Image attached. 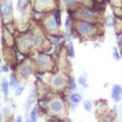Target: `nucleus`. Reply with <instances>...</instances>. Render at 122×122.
<instances>
[{"label": "nucleus", "mask_w": 122, "mask_h": 122, "mask_svg": "<svg viewBox=\"0 0 122 122\" xmlns=\"http://www.w3.org/2000/svg\"><path fill=\"white\" fill-rule=\"evenodd\" d=\"M114 30H115V33L122 32V18H115Z\"/></svg>", "instance_id": "nucleus-28"}, {"label": "nucleus", "mask_w": 122, "mask_h": 122, "mask_svg": "<svg viewBox=\"0 0 122 122\" xmlns=\"http://www.w3.org/2000/svg\"><path fill=\"white\" fill-rule=\"evenodd\" d=\"M0 15L5 20L6 24L11 23L12 18V6L10 0H2L0 2Z\"/></svg>", "instance_id": "nucleus-10"}, {"label": "nucleus", "mask_w": 122, "mask_h": 122, "mask_svg": "<svg viewBox=\"0 0 122 122\" xmlns=\"http://www.w3.org/2000/svg\"><path fill=\"white\" fill-rule=\"evenodd\" d=\"M115 116H116L115 113H113L112 111H108L102 115H100L98 119H99V122H114Z\"/></svg>", "instance_id": "nucleus-15"}, {"label": "nucleus", "mask_w": 122, "mask_h": 122, "mask_svg": "<svg viewBox=\"0 0 122 122\" xmlns=\"http://www.w3.org/2000/svg\"><path fill=\"white\" fill-rule=\"evenodd\" d=\"M66 122H73L71 118H69V117H66Z\"/></svg>", "instance_id": "nucleus-39"}, {"label": "nucleus", "mask_w": 122, "mask_h": 122, "mask_svg": "<svg viewBox=\"0 0 122 122\" xmlns=\"http://www.w3.org/2000/svg\"><path fill=\"white\" fill-rule=\"evenodd\" d=\"M36 71L54 72L55 60L51 53L38 51L35 58L33 59Z\"/></svg>", "instance_id": "nucleus-4"}, {"label": "nucleus", "mask_w": 122, "mask_h": 122, "mask_svg": "<svg viewBox=\"0 0 122 122\" xmlns=\"http://www.w3.org/2000/svg\"><path fill=\"white\" fill-rule=\"evenodd\" d=\"M112 10L115 18H122V7H112Z\"/></svg>", "instance_id": "nucleus-27"}, {"label": "nucleus", "mask_w": 122, "mask_h": 122, "mask_svg": "<svg viewBox=\"0 0 122 122\" xmlns=\"http://www.w3.org/2000/svg\"><path fill=\"white\" fill-rule=\"evenodd\" d=\"M10 112H11V110H10V108L9 107V106H5V107H3V109H2V114H3V116L4 117H9L10 115Z\"/></svg>", "instance_id": "nucleus-33"}, {"label": "nucleus", "mask_w": 122, "mask_h": 122, "mask_svg": "<svg viewBox=\"0 0 122 122\" xmlns=\"http://www.w3.org/2000/svg\"><path fill=\"white\" fill-rule=\"evenodd\" d=\"M66 50H67V53H68L69 58L73 59L75 57V50H74V44H73L72 40L66 44Z\"/></svg>", "instance_id": "nucleus-22"}, {"label": "nucleus", "mask_w": 122, "mask_h": 122, "mask_svg": "<svg viewBox=\"0 0 122 122\" xmlns=\"http://www.w3.org/2000/svg\"><path fill=\"white\" fill-rule=\"evenodd\" d=\"M52 14H53L54 18L57 20V22L62 25V10L60 8H58L52 11Z\"/></svg>", "instance_id": "nucleus-25"}, {"label": "nucleus", "mask_w": 122, "mask_h": 122, "mask_svg": "<svg viewBox=\"0 0 122 122\" xmlns=\"http://www.w3.org/2000/svg\"><path fill=\"white\" fill-rule=\"evenodd\" d=\"M30 5V0H18L17 1V10L18 11H25Z\"/></svg>", "instance_id": "nucleus-24"}, {"label": "nucleus", "mask_w": 122, "mask_h": 122, "mask_svg": "<svg viewBox=\"0 0 122 122\" xmlns=\"http://www.w3.org/2000/svg\"><path fill=\"white\" fill-rule=\"evenodd\" d=\"M118 111H119V107H118V105H117L116 103H114L113 106H112V112L113 113L117 114V113H118Z\"/></svg>", "instance_id": "nucleus-35"}, {"label": "nucleus", "mask_w": 122, "mask_h": 122, "mask_svg": "<svg viewBox=\"0 0 122 122\" xmlns=\"http://www.w3.org/2000/svg\"><path fill=\"white\" fill-rule=\"evenodd\" d=\"M29 122H30V120H29Z\"/></svg>", "instance_id": "nucleus-42"}, {"label": "nucleus", "mask_w": 122, "mask_h": 122, "mask_svg": "<svg viewBox=\"0 0 122 122\" xmlns=\"http://www.w3.org/2000/svg\"><path fill=\"white\" fill-rule=\"evenodd\" d=\"M79 6H86V7H93L94 2L93 0H77Z\"/></svg>", "instance_id": "nucleus-30"}, {"label": "nucleus", "mask_w": 122, "mask_h": 122, "mask_svg": "<svg viewBox=\"0 0 122 122\" xmlns=\"http://www.w3.org/2000/svg\"><path fill=\"white\" fill-rule=\"evenodd\" d=\"M59 8L58 0H33V10L42 13L51 12Z\"/></svg>", "instance_id": "nucleus-8"}, {"label": "nucleus", "mask_w": 122, "mask_h": 122, "mask_svg": "<svg viewBox=\"0 0 122 122\" xmlns=\"http://www.w3.org/2000/svg\"><path fill=\"white\" fill-rule=\"evenodd\" d=\"M102 24L103 23H92L74 19L71 32L73 37H77L83 41L95 39L101 36L104 32Z\"/></svg>", "instance_id": "nucleus-1"}, {"label": "nucleus", "mask_w": 122, "mask_h": 122, "mask_svg": "<svg viewBox=\"0 0 122 122\" xmlns=\"http://www.w3.org/2000/svg\"><path fill=\"white\" fill-rule=\"evenodd\" d=\"M39 108L37 105L33 106L30 111V122H38V117H39Z\"/></svg>", "instance_id": "nucleus-18"}, {"label": "nucleus", "mask_w": 122, "mask_h": 122, "mask_svg": "<svg viewBox=\"0 0 122 122\" xmlns=\"http://www.w3.org/2000/svg\"><path fill=\"white\" fill-rule=\"evenodd\" d=\"M103 26L107 29H113L114 28V25H115V17L112 14L110 15H106L104 18H103Z\"/></svg>", "instance_id": "nucleus-16"}, {"label": "nucleus", "mask_w": 122, "mask_h": 122, "mask_svg": "<svg viewBox=\"0 0 122 122\" xmlns=\"http://www.w3.org/2000/svg\"><path fill=\"white\" fill-rule=\"evenodd\" d=\"M37 100H38V92H37L36 88H33L31 90V92H30L29 96L27 97V100H26V103H25V109H26V111H28L30 108H32L33 107V104L35 102H37Z\"/></svg>", "instance_id": "nucleus-12"}, {"label": "nucleus", "mask_w": 122, "mask_h": 122, "mask_svg": "<svg viewBox=\"0 0 122 122\" xmlns=\"http://www.w3.org/2000/svg\"><path fill=\"white\" fill-rule=\"evenodd\" d=\"M111 97L114 103H119L122 100V86L119 84H113L112 87Z\"/></svg>", "instance_id": "nucleus-11"}, {"label": "nucleus", "mask_w": 122, "mask_h": 122, "mask_svg": "<svg viewBox=\"0 0 122 122\" xmlns=\"http://www.w3.org/2000/svg\"><path fill=\"white\" fill-rule=\"evenodd\" d=\"M73 19L84 20L92 23H102L103 18L101 12L92 7L79 6L73 14Z\"/></svg>", "instance_id": "nucleus-3"}, {"label": "nucleus", "mask_w": 122, "mask_h": 122, "mask_svg": "<svg viewBox=\"0 0 122 122\" xmlns=\"http://www.w3.org/2000/svg\"><path fill=\"white\" fill-rule=\"evenodd\" d=\"M48 114L58 118H66L69 111V104L67 103L63 93H52L48 99Z\"/></svg>", "instance_id": "nucleus-2"}, {"label": "nucleus", "mask_w": 122, "mask_h": 122, "mask_svg": "<svg viewBox=\"0 0 122 122\" xmlns=\"http://www.w3.org/2000/svg\"><path fill=\"white\" fill-rule=\"evenodd\" d=\"M111 7H122V0H106Z\"/></svg>", "instance_id": "nucleus-31"}, {"label": "nucleus", "mask_w": 122, "mask_h": 122, "mask_svg": "<svg viewBox=\"0 0 122 122\" xmlns=\"http://www.w3.org/2000/svg\"><path fill=\"white\" fill-rule=\"evenodd\" d=\"M116 43H117L118 47L122 50V32L116 33Z\"/></svg>", "instance_id": "nucleus-34"}, {"label": "nucleus", "mask_w": 122, "mask_h": 122, "mask_svg": "<svg viewBox=\"0 0 122 122\" xmlns=\"http://www.w3.org/2000/svg\"><path fill=\"white\" fill-rule=\"evenodd\" d=\"M69 77H70V74L62 71L53 72L49 83V89L54 92L55 93H62L63 92L67 91Z\"/></svg>", "instance_id": "nucleus-5"}, {"label": "nucleus", "mask_w": 122, "mask_h": 122, "mask_svg": "<svg viewBox=\"0 0 122 122\" xmlns=\"http://www.w3.org/2000/svg\"><path fill=\"white\" fill-rule=\"evenodd\" d=\"M15 122H24L22 115H17L16 116V119H15Z\"/></svg>", "instance_id": "nucleus-37"}, {"label": "nucleus", "mask_w": 122, "mask_h": 122, "mask_svg": "<svg viewBox=\"0 0 122 122\" xmlns=\"http://www.w3.org/2000/svg\"><path fill=\"white\" fill-rule=\"evenodd\" d=\"M93 47H94V48H99V47H100V44H98V43H94V44H93Z\"/></svg>", "instance_id": "nucleus-38"}, {"label": "nucleus", "mask_w": 122, "mask_h": 122, "mask_svg": "<svg viewBox=\"0 0 122 122\" xmlns=\"http://www.w3.org/2000/svg\"><path fill=\"white\" fill-rule=\"evenodd\" d=\"M16 45L18 48V51L24 53L25 55L31 52L34 48H33V43H32V38H31V31L30 32H25L16 41Z\"/></svg>", "instance_id": "nucleus-9"}, {"label": "nucleus", "mask_w": 122, "mask_h": 122, "mask_svg": "<svg viewBox=\"0 0 122 122\" xmlns=\"http://www.w3.org/2000/svg\"><path fill=\"white\" fill-rule=\"evenodd\" d=\"M75 90H77V82L72 75H70L69 81H68V86H67V91L70 92V93H71V92H74Z\"/></svg>", "instance_id": "nucleus-21"}, {"label": "nucleus", "mask_w": 122, "mask_h": 122, "mask_svg": "<svg viewBox=\"0 0 122 122\" xmlns=\"http://www.w3.org/2000/svg\"><path fill=\"white\" fill-rule=\"evenodd\" d=\"M9 83H10V86L15 90L19 85H20V80L18 79L17 75L15 74V72H12L10 74V78H9Z\"/></svg>", "instance_id": "nucleus-20"}, {"label": "nucleus", "mask_w": 122, "mask_h": 122, "mask_svg": "<svg viewBox=\"0 0 122 122\" xmlns=\"http://www.w3.org/2000/svg\"><path fill=\"white\" fill-rule=\"evenodd\" d=\"M108 86H109V83H108V82H106V83L103 85V87H104V88H107Z\"/></svg>", "instance_id": "nucleus-40"}, {"label": "nucleus", "mask_w": 122, "mask_h": 122, "mask_svg": "<svg viewBox=\"0 0 122 122\" xmlns=\"http://www.w3.org/2000/svg\"><path fill=\"white\" fill-rule=\"evenodd\" d=\"M10 83H9V80L4 77L1 81V92L2 93L4 94V96H8L9 95V92H10Z\"/></svg>", "instance_id": "nucleus-23"}, {"label": "nucleus", "mask_w": 122, "mask_h": 122, "mask_svg": "<svg viewBox=\"0 0 122 122\" xmlns=\"http://www.w3.org/2000/svg\"><path fill=\"white\" fill-rule=\"evenodd\" d=\"M63 3L68 11H75L79 7L77 0H63Z\"/></svg>", "instance_id": "nucleus-17"}, {"label": "nucleus", "mask_w": 122, "mask_h": 122, "mask_svg": "<svg viewBox=\"0 0 122 122\" xmlns=\"http://www.w3.org/2000/svg\"><path fill=\"white\" fill-rule=\"evenodd\" d=\"M25 91V85H19L15 90H14V95L15 96H20Z\"/></svg>", "instance_id": "nucleus-32"}, {"label": "nucleus", "mask_w": 122, "mask_h": 122, "mask_svg": "<svg viewBox=\"0 0 122 122\" xmlns=\"http://www.w3.org/2000/svg\"><path fill=\"white\" fill-rule=\"evenodd\" d=\"M2 120H3V114L0 113V122H2Z\"/></svg>", "instance_id": "nucleus-41"}, {"label": "nucleus", "mask_w": 122, "mask_h": 122, "mask_svg": "<svg viewBox=\"0 0 122 122\" xmlns=\"http://www.w3.org/2000/svg\"><path fill=\"white\" fill-rule=\"evenodd\" d=\"M108 102L105 100H98L96 102V115L99 117L106 112H108Z\"/></svg>", "instance_id": "nucleus-13"}, {"label": "nucleus", "mask_w": 122, "mask_h": 122, "mask_svg": "<svg viewBox=\"0 0 122 122\" xmlns=\"http://www.w3.org/2000/svg\"><path fill=\"white\" fill-rule=\"evenodd\" d=\"M112 57L115 61H120L121 59V53L119 52L117 47H112Z\"/></svg>", "instance_id": "nucleus-29"}, {"label": "nucleus", "mask_w": 122, "mask_h": 122, "mask_svg": "<svg viewBox=\"0 0 122 122\" xmlns=\"http://www.w3.org/2000/svg\"><path fill=\"white\" fill-rule=\"evenodd\" d=\"M40 26L45 31L47 35H58V34H63L61 31V24L57 22V20L54 18L52 11L45 13L42 21L40 22Z\"/></svg>", "instance_id": "nucleus-6"}, {"label": "nucleus", "mask_w": 122, "mask_h": 122, "mask_svg": "<svg viewBox=\"0 0 122 122\" xmlns=\"http://www.w3.org/2000/svg\"><path fill=\"white\" fill-rule=\"evenodd\" d=\"M35 71L36 70H35L33 60L26 59L25 61H23L18 65L15 74L17 75L18 79L21 80V79H28L33 73H35Z\"/></svg>", "instance_id": "nucleus-7"}, {"label": "nucleus", "mask_w": 122, "mask_h": 122, "mask_svg": "<svg viewBox=\"0 0 122 122\" xmlns=\"http://www.w3.org/2000/svg\"><path fill=\"white\" fill-rule=\"evenodd\" d=\"M77 83H78L81 87H83L84 89H88V88L90 87L89 82H88V75H87V72H86V71L82 72V73L78 76V78H77Z\"/></svg>", "instance_id": "nucleus-19"}, {"label": "nucleus", "mask_w": 122, "mask_h": 122, "mask_svg": "<svg viewBox=\"0 0 122 122\" xmlns=\"http://www.w3.org/2000/svg\"><path fill=\"white\" fill-rule=\"evenodd\" d=\"M68 98L70 100L71 104H74V105H79L82 101H83V96L81 93L77 92H72L68 95Z\"/></svg>", "instance_id": "nucleus-14"}, {"label": "nucleus", "mask_w": 122, "mask_h": 122, "mask_svg": "<svg viewBox=\"0 0 122 122\" xmlns=\"http://www.w3.org/2000/svg\"><path fill=\"white\" fill-rule=\"evenodd\" d=\"M0 71H1V70H0Z\"/></svg>", "instance_id": "nucleus-43"}, {"label": "nucleus", "mask_w": 122, "mask_h": 122, "mask_svg": "<svg viewBox=\"0 0 122 122\" xmlns=\"http://www.w3.org/2000/svg\"><path fill=\"white\" fill-rule=\"evenodd\" d=\"M82 104H83L84 110H85L87 112H92V107H93V104H92V102L91 100H84V101H82Z\"/></svg>", "instance_id": "nucleus-26"}, {"label": "nucleus", "mask_w": 122, "mask_h": 122, "mask_svg": "<svg viewBox=\"0 0 122 122\" xmlns=\"http://www.w3.org/2000/svg\"><path fill=\"white\" fill-rule=\"evenodd\" d=\"M0 70H1L3 72H9V71H10V68H9L8 65H2V66L0 67Z\"/></svg>", "instance_id": "nucleus-36"}]
</instances>
